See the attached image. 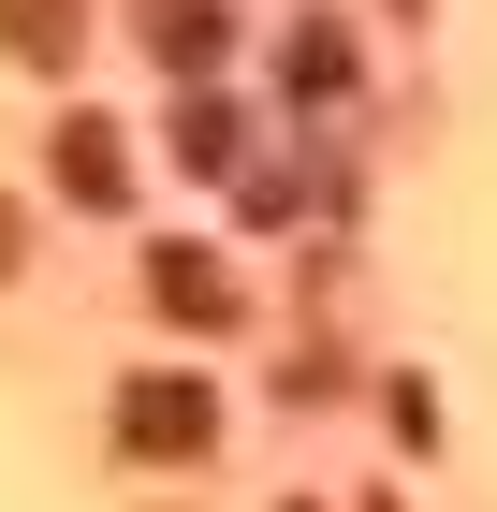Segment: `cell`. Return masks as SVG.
<instances>
[{
    "mask_svg": "<svg viewBox=\"0 0 497 512\" xmlns=\"http://www.w3.org/2000/svg\"><path fill=\"white\" fill-rule=\"evenodd\" d=\"M132 439H147V454L205 439V395H191V381H147V395H132Z\"/></svg>",
    "mask_w": 497,
    "mask_h": 512,
    "instance_id": "1",
    "label": "cell"
},
{
    "mask_svg": "<svg viewBox=\"0 0 497 512\" xmlns=\"http://www.w3.org/2000/svg\"><path fill=\"white\" fill-rule=\"evenodd\" d=\"M147 44L161 59H220V0H147Z\"/></svg>",
    "mask_w": 497,
    "mask_h": 512,
    "instance_id": "2",
    "label": "cell"
},
{
    "mask_svg": "<svg viewBox=\"0 0 497 512\" xmlns=\"http://www.w3.org/2000/svg\"><path fill=\"white\" fill-rule=\"evenodd\" d=\"M59 191H117V147H103V118H74V132H59Z\"/></svg>",
    "mask_w": 497,
    "mask_h": 512,
    "instance_id": "3",
    "label": "cell"
}]
</instances>
